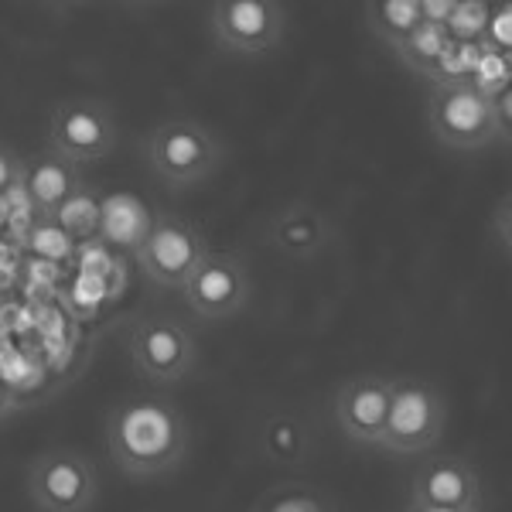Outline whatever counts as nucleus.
I'll list each match as a JSON object with an SVG mask.
<instances>
[{
	"label": "nucleus",
	"mask_w": 512,
	"mask_h": 512,
	"mask_svg": "<svg viewBox=\"0 0 512 512\" xmlns=\"http://www.w3.org/2000/svg\"><path fill=\"white\" fill-rule=\"evenodd\" d=\"M82 168L72 161L59 158L52 147H41L31 161H24V188L35 205L38 222H52L62 202L82 185Z\"/></svg>",
	"instance_id": "obj_13"
},
{
	"label": "nucleus",
	"mask_w": 512,
	"mask_h": 512,
	"mask_svg": "<svg viewBox=\"0 0 512 512\" xmlns=\"http://www.w3.org/2000/svg\"><path fill=\"white\" fill-rule=\"evenodd\" d=\"M99 202H103V195H99L96 188H89L86 181H82L76 192H72L62 202V209L55 212L52 222L76 246L79 243H93V239H99Z\"/></svg>",
	"instance_id": "obj_19"
},
{
	"label": "nucleus",
	"mask_w": 512,
	"mask_h": 512,
	"mask_svg": "<svg viewBox=\"0 0 512 512\" xmlns=\"http://www.w3.org/2000/svg\"><path fill=\"white\" fill-rule=\"evenodd\" d=\"M24 246L35 250L41 260H65V256H72V250H76V243H72L55 222H38Z\"/></svg>",
	"instance_id": "obj_21"
},
{
	"label": "nucleus",
	"mask_w": 512,
	"mask_h": 512,
	"mask_svg": "<svg viewBox=\"0 0 512 512\" xmlns=\"http://www.w3.org/2000/svg\"><path fill=\"white\" fill-rule=\"evenodd\" d=\"M260 441H263V454H267L270 461H277V465H301L311 448L308 427H304L301 417H294V414L267 417Z\"/></svg>",
	"instance_id": "obj_18"
},
{
	"label": "nucleus",
	"mask_w": 512,
	"mask_h": 512,
	"mask_svg": "<svg viewBox=\"0 0 512 512\" xmlns=\"http://www.w3.org/2000/svg\"><path fill=\"white\" fill-rule=\"evenodd\" d=\"M106 451L127 478L168 475L188 454V420L164 396H127L106 414Z\"/></svg>",
	"instance_id": "obj_1"
},
{
	"label": "nucleus",
	"mask_w": 512,
	"mask_h": 512,
	"mask_svg": "<svg viewBox=\"0 0 512 512\" xmlns=\"http://www.w3.org/2000/svg\"><path fill=\"white\" fill-rule=\"evenodd\" d=\"M267 512H321V506L315 499H308V495H287V499H280Z\"/></svg>",
	"instance_id": "obj_24"
},
{
	"label": "nucleus",
	"mask_w": 512,
	"mask_h": 512,
	"mask_svg": "<svg viewBox=\"0 0 512 512\" xmlns=\"http://www.w3.org/2000/svg\"><path fill=\"white\" fill-rule=\"evenodd\" d=\"M489 11H492V4H482V0H458V11H454V18L444 24V28H448V35L458 41V45H482Z\"/></svg>",
	"instance_id": "obj_20"
},
{
	"label": "nucleus",
	"mask_w": 512,
	"mask_h": 512,
	"mask_svg": "<svg viewBox=\"0 0 512 512\" xmlns=\"http://www.w3.org/2000/svg\"><path fill=\"white\" fill-rule=\"evenodd\" d=\"M127 355L137 376L154 386H175L195 369L198 345L192 332L171 315H144L127 332Z\"/></svg>",
	"instance_id": "obj_7"
},
{
	"label": "nucleus",
	"mask_w": 512,
	"mask_h": 512,
	"mask_svg": "<svg viewBox=\"0 0 512 512\" xmlns=\"http://www.w3.org/2000/svg\"><path fill=\"white\" fill-rule=\"evenodd\" d=\"M407 512H472V509H444V506H417V502H410Z\"/></svg>",
	"instance_id": "obj_26"
},
{
	"label": "nucleus",
	"mask_w": 512,
	"mask_h": 512,
	"mask_svg": "<svg viewBox=\"0 0 512 512\" xmlns=\"http://www.w3.org/2000/svg\"><path fill=\"white\" fill-rule=\"evenodd\" d=\"M120 144V127L113 110L96 96H69L55 103L48 117V144L59 158L72 164L106 161Z\"/></svg>",
	"instance_id": "obj_6"
},
{
	"label": "nucleus",
	"mask_w": 512,
	"mask_h": 512,
	"mask_svg": "<svg viewBox=\"0 0 512 512\" xmlns=\"http://www.w3.org/2000/svg\"><path fill=\"white\" fill-rule=\"evenodd\" d=\"M444 424H448V400L437 386L414 376L390 379V407L379 448L390 454H424L441 441Z\"/></svg>",
	"instance_id": "obj_3"
},
{
	"label": "nucleus",
	"mask_w": 512,
	"mask_h": 512,
	"mask_svg": "<svg viewBox=\"0 0 512 512\" xmlns=\"http://www.w3.org/2000/svg\"><path fill=\"white\" fill-rule=\"evenodd\" d=\"M458 11V0H420V14L431 24H448Z\"/></svg>",
	"instance_id": "obj_23"
},
{
	"label": "nucleus",
	"mask_w": 512,
	"mask_h": 512,
	"mask_svg": "<svg viewBox=\"0 0 512 512\" xmlns=\"http://www.w3.org/2000/svg\"><path fill=\"white\" fill-rule=\"evenodd\" d=\"M24 175V158H18V151L7 144H0V195Z\"/></svg>",
	"instance_id": "obj_22"
},
{
	"label": "nucleus",
	"mask_w": 512,
	"mask_h": 512,
	"mask_svg": "<svg viewBox=\"0 0 512 512\" xmlns=\"http://www.w3.org/2000/svg\"><path fill=\"white\" fill-rule=\"evenodd\" d=\"M209 250L212 246L205 239L202 226H195L192 219L178 216V212H158L151 222V233L137 246L134 260L140 274L151 280L154 287L181 291Z\"/></svg>",
	"instance_id": "obj_5"
},
{
	"label": "nucleus",
	"mask_w": 512,
	"mask_h": 512,
	"mask_svg": "<svg viewBox=\"0 0 512 512\" xmlns=\"http://www.w3.org/2000/svg\"><path fill=\"white\" fill-rule=\"evenodd\" d=\"M410 502L482 512V478L461 454H434L410 478Z\"/></svg>",
	"instance_id": "obj_11"
},
{
	"label": "nucleus",
	"mask_w": 512,
	"mask_h": 512,
	"mask_svg": "<svg viewBox=\"0 0 512 512\" xmlns=\"http://www.w3.org/2000/svg\"><path fill=\"white\" fill-rule=\"evenodd\" d=\"M28 495L38 512H93L99 472L86 454L72 448L45 451L28 472Z\"/></svg>",
	"instance_id": "obj_8"
},
{
	"label": "nucleus",
	"mask_w": 512,
	"mask_h": 512,
	"mask_svg": "<svg viewBox=\"0 0 512 512\" xmlns=\"http://www.w3.org/2000/svg\"><path fill=\"white\" fill-rule=\"evenodd\" d=\"M253 294L250 270L229 250H209L205 260L195 267V274L185 280L181 297H185L188 311L202 321H226L236 318L246 308Z\"/></svg>",
	"instance_id": "obj_10"
},
{
	"label": "nucleus",
	"mask_w": 512,
	"mask_h": 512,
	"mask_svg": "<svg viewBox=\"0 0 512 512\" xmlns=\"http://www.w3.org/2000/svg\"><path fill=\"white\" fill-rule=\"evenodd\" d=\"M270 236H274V243L287 256L308 260V256H315L328 243V222L311 205H287L284 212L274 216Z\"/></svg>",
	"instance_id": "obj_15"
},
{
	"label": "nucleus",
	"mask_w": 512,
	"mask_h": 512,
	"mask_svg": "<svg viewBox=\"0 0 512 512\" xmlns=\"http://www.w3.org/2000/svg\"><path fill=\"white\" fill-rule=\"evenodd\" d=\"M226 147L195 117H171L147 140V164L168 188L205 185L219 171Z\"/></svg>",
	"instance_id": "obj_2"
},
{
	"label": "nucleus",
	"mask_w": 512,
	"mask_h": 512,
	"mask_svg": "<svg viewBox=\"0 0 512 512\" xmlns=\"http://www.w3.org/2000/svg\"><path fill=\"white\" fill-rule=\"evenodd\" d=\"M287 14L277 0H216L209 7L212 41L229 55H263L284 45Z\"/></svg>",
	"instance_id": "obj_9"
},
{
	"label": "nucleus",
	"mask_w": 512,
	"mask_h": 512,
	"mask_svg": "<svg viewBox=\"0 0 512 512\" xmlns=\"http://www.w3.org/2000/svg\"><path fill=\"white\" fill-rule=\"evenodd\" d=\"M154 216L134 192H110L99 202V239L120 250L137 253L144 236L151 233Z\"/></svg>",
	"instance_id": "obj_14"
},
{
	"label": "nucleus",
	"mask_w": 512,
	"mask_h": 512,
	"mask_svg": "<svg viewBox=\"0 0 512 512\" xmlns=\"http://www.w3.org/2000/svg\"><path fill=\"white\" fill-rule=\"evenodd\" d=\"M335 424L352 444L379 448V434L386 424V407H390V379L376 373L352 376L338 386L335 393Z\"/></svg>",
	"instance_id": "obj_12"
},
{
	"label": "nucleus",
	"mask_w": 512,
	"mask_h": 512,
	"mask_svg": "<svg viewBox=\"0 0 512 512\" xmlns=\"http://www.w3.org/2000/svg\"><path fill=\"white\" fill-rule=\"evenodd\" d=\"M14 410H18V393H14V386L0 376V420H7Z\"/></svg>",
	"instance_id": "obj_25"
},
{
	"label": "nucleus",
	"mask_w": 512,
	"mask_h": 512,
	"mask_svg": "<svg viewBox=\"0 0 512 512\" xmlns=\"http://www.w3.org/2000/svg\"><path fill=\"white\" fill-rule=\"evenodd\" d=\"M451 48H454V38L448 35L444 24L420 21L417 28L400 41V45L390 48V52L400 59V65H407L410 72L424 76L434 86V82L441 79V65L451 55Z\"/></svg>",
	"instance_id": "obj_16"
},
{
	"label": "nucleus",
	"mask_w": 512,
	"mask_h": 512,
	"mask_svg": "<svg viewBox=\"0 0 512 512\" xmlns=\"http://www.w3.org/2000/svg\"><path fill=\"white\" fill-rule=\"evenodd\" d=\"M427 127L448 151H482L499 137L492 96L472 82H434L427 96Z\"/></svg>",
	"instance_id": "obj_4"
},
{
	"label": "nucleus",
	"mask_w": 512,
	"mask_h": 512,
	"mask_svg": "<svg viewBox=\"0 0 512 512\" xmlns=\"http://www.w3.org/2000/svg\"><path fill=\"white\" fill-rule=\"evenodd\" d=\"M362 18L379 41L396 48L424 21V14H420V0H369L362 7Z\"/></svg>",
	"instance_id": "obj_17"
}]
</instances>
